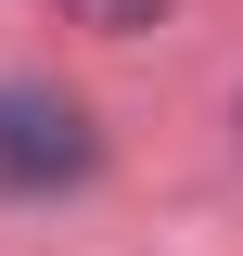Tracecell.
I'll list each match as a JSON object with an SVG mask.
<instances>
[{
    "label": "cell",
    "instance_id": "1",
    "mask_svg": "<svg viewBox=\"0 0 243 256\" xmlns=\"http://www.w3.org/2000/svg\"><path fill=\"white\" fill-rule=\"evenodd\" d=\"M90 166H102V141L77 102L38 77H0V192H77Z\"/></svg>",
    "mask_w": 243,
    "mask_h": 256
},
{
    "label": "cell",
    "instance_id": "2",
    "mask_svg": "<svg viewBox=\"0 0 243 256\" xmlns=\"http://www.w3.org/2000/svg\"><path fill=\"white\" fill-rule=\"evenodd\" d=\"M77 26H102V38H141V26H166V0H64Z\"/></svg>",
    "mask_w": 243,
    "mask_h": 256
}]
</instances>
